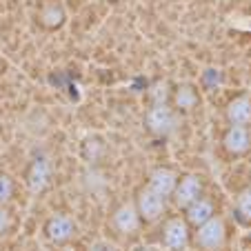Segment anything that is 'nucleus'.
<instances>
[{"instance_id":"obj_6","label":"nucleus","mask_w":251,"mask_h":251,"mask_svg":"<svg viewBox=\"0 0 251 251\" xmlns=\"http://www.w3.org/2000/svg\"><path fill=\"white\" fill-rule=\"evenodd\" d=\"M45 233H47V238L51 242L65 245V242H69L71 238H74V233H76V223H74L69 216H65V213H56V216H51V218L47 220Z\"/></svg>"},{"instance_id":"obj_15","label":"nucleus","mask_w":251,"mask_h":251,"mask_svg":"<svg viewBox=\"0 0 251 251\" xmlns=\"http://www.w3.org/2000/svg\"><path fill=\"white\" fill-rule=\"evenodd\" d=\"M169 82L167 80H156L151 85V89H149V98H151L153 104H167V100H169Z\"/></svg>"},{"instance_id":"obj_2","label":"nucleus","mask_w":251,"mask_h":251,"mask_svg":"<svg viewBox=\"0 0 251 251\" xmlns=\"http://www.w3.org/2000/svg\"><path fill=\"white\" fill-rule=\"evenodd\" d=\"M145 123L153 136H169L176 129V114L169 104H151L145 116Z\"/></svg>"},{"instance_id":"obj_17","label":"nucleus","mask_w":251,"mask_h":251,"mask_svg":"<svg viewBox=\"0 0 251 251\" xmlns=\"http://www.w3.org/2000/svg\"><path fill=\"white\" fill-rule=\"evenodd\" d=\"M220 82H223V74H220V69L209 67V69L202 71V85L207 87V89H216Z\"/></svg>"},{"instance_id":"obj_10","label":"nucleus","mask_w":251,"mask_h":251,"mask_svg":"<svg viewBox=\"0 0 251 251\" xmlns=\"http://www.w3.org/2000/svg\"><path fill=\"white\" fill-rule=\"evenodd\" d=\"M176 185H178V176H176L171 169H167V167H160V169L151 171L147 187L153 189L156 194H160L162 198H167V196H174Z\"/></svg>"},{"instance_id":"obj_8","label":"nucleus","mask_w":251,"mask_h":251,"mask_svg":"<svg viewBox=\"0 0 251 251\" xmlns=\"http://www.w3.org/2000/svg\"><path fill=\"white\" fill-rule=\"evenodd\" d=\"M140 213H138V207L133 202H123L118 209L114 211V227L118 229L120 233H136L138 227H140Z\"/></svg>"},{"instance_id":"obj_18","label":"nucleus","mask_w":251,"mask_h":251,"mask_svg":"<svg viewBox=\"0 0 251 251\" xmlns=\"http://www.w3.org/2000/svg\"><path fill=\"white\" fill-rule=\"evenodd\" d=\"M11 196H14V182L9 176L0 174V204H5Z\"/></svg>"},{"instance_id":"obj_13","label":"nucleus","mask_w":251,"mask_h":251,"mask_svg":"<svg viewBox=\"0 0 251 251\" xmlns=\"http://www.w3.org/2000/svg\"><path fill=\"white\" fill-rule=\"evenodd\" d=\"M40 23L47 29H58L65 23V9L58 2H47V5L40 9Z\"/></svg>"},{"instance_id":"obj_3","label":"nucleus","mask_w":251,"mask_h":251,"mask_svg":"<svg viewBox=\"0 0 251 251\" xmlns=\"http://www.w3.org/2000/svg\"><path fill=\"white\" fill-rule=\"evenodd\" d=\"M136 207H138V213L145 223H156L158 218L162 216L165 211V198L160 194H156L153 189L145 187V189L138 194V200H136Z\"/></svg>"},{"instance_id":"obj_16","label":"nucleus","mask_w":251,"mask_h":251,"mask_svg":"<svg viewBox=\"0 0 251 251\" xmlns=\"http://www.w3.org/2000/svg\"><path fill=\"white\" fill-rule=\"evenodd\" d=\"M236 209H238L242 220H251V189H245L240 196H238Z\"/></svg>"},{"instance_id":"obj_1","label":"nucleus","mask_w":251,"mask_h":251,"mask_svg":"<svg viewBox=\"0 0 251 251\" xmlns=\"http://www.w3.org/2000/svg\"><path fill=\"white\" fill-rule=\"evenodd\" d=\"M196 245L202 251H220L225 247L227 240V231H225V223L223 218L213 216L207 223H202L200 227H196Z\"/></svg>"},{"instance_id":"obj_12","label":"nucleus","mask_w":251,"mask_h":251,"mask_svg":"<svg viewBox=\"0 0 251 251\" xmlns=\"http://www.w3.org/2000/svg\"><path fill=\"white\" fill-rule=\"evenodd\" d=\"M187 223L194 225V227H200L202 223H207L209 218H213V204L204 198H198L196 202H191L189 207L185 209Z\"/></svg>"},{"instance_id":"obj_5","label":"nucleus","mask_w":251,"mask_h":251,"mask_svg":"<svg viewBox=\"0 0 251 251\" xmlns=\"http://www.w3.org/2000/svg\"><path fill=\"white\" fill-rule=\"evenodd\" d=\"M200 194H202V182H200V178L196 174H187L185 178H180L178 185H176L174 202H176V207L187 209L191 202H196V200L200 198Z\"/></svg>"},{"instance_id":"obj_9","label":"nucleus","mask_w":251,"mask_h":251,"mask_svg":"<svg viewBox=\"0 0 251 251\" xmlns=\"http://www.w3.org/2000/svg\"><path fill=\"white\" fill-rule=\"evenodd\" d=\"M223 145L229 153H233V156L247 153L249 147H251V136H249V131H247V127L231 125V127L227 129V133H225V138H223Z\"/></svg>"},{"instance_id":"obj_11","label":"nucleus","mask_w":251,"mask_h":251,"mask_svg":"<svg viewBox=\"0 0 251 251\" xmlns=\"http://www.w3.org/2000/svg\"><path fill=\"white\" fill-rule=\"evenodd\" d=\"M227 120L231 125H240V127H247L251 123V98L249 96L233 98L227 104Z\"/></svg>"},{"instance_id":"obj_7","label":"nucleus","mask_w":251,"mask_h":251,"mask_svg":"<svg viewBox=\"0 0 251 251\" xmlns=\"http://www.w3.org/2000/svg\"><path fill=\"white\" fill-rule=\"evenodd\" d=\"M49 178H51V167L45 158H36L27 169V189L33 196H38L40 191L47 189Z\"/></svg>"},{"instance_id":"obj_20","label":"nucleus","mask_w":251,"mask_h":251,"mask_svg":"<svg viewBox=\"0 0 251 251\" xmlns=\"http://www.w3.org/2000/svg\"><path fill=\"white\" fill-rule=\"evenodd\" d=\"M89 251H118L111 242H107V240H96L94 245L89 247Z\"/></svg>"},{"instance_id":"obj_19","label":"nucleus","mask_w":251,"mask_h":251,"mask_svg":"<svg viewBox=\"0 0 251 251\" xmlns=\"http://www.w3.org/2000/svg\"><path fill=\"white\" fill-rule=\"evenodd\" d=\"M9 227H11V216H9V211L0 204V233H5Z\"/></svg>"},{"instance_id":"obj_14","label":"nucleus","mask_w":251,"mask_h":251,"mask_svg":"<svg viewBox=\"0 0 251 251\" xmlns=\"http://www.w3.org/2000/svg\"><path fill=\"white\" fill-rule=\"evenodd\" d=\"M174 102H176V109H178V111H191L196 104H198V94H196L194 87L182 85V87H178V89H176Z\"/></svg>"},{"instance_id":"obj_4","label":"nucleus","mask_w":251,"mask_h":251,"mask_svg":"<svg viewBox=\"0 0 251 251\" xmlns=\"http://www.w3.org/2000/svg\"><path fill=\"white\" fill-rule=\"evenodd\" d=\"M162 242L174 251L187 249V245H189V223L182 218L167 220L165 229H162Z\"/></svg>"}]
</instances>
